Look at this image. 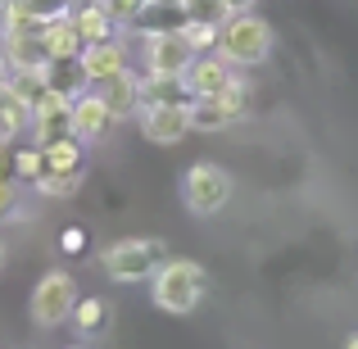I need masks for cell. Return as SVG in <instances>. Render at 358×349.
<instances>
[{"label": "cell", "instance_id": "28", "mask_svg": "<svg viewBox=\"0 0 358 349\" xmlns=\"http://www.w3.org/2000/svg\"><path fill=\"white\" fill-rule=\"evenodd\" d=\"M345 349H358V332H354V336H350V341H345Z\"/></svg>", "mask_w": 358, "mask_h": 349}, {"label": "cell", "instance_id": "21", "mask_svg": "<svg viewBox=\"0 0 358 349\" xmlns=\"http://www.w3.org/2000/svg\"><path fill=\"white\" fill-rule=\"evenodd\" d=\"M45 173V155H41V145L36 150H18L14 155V177L18 182H27V186H36V177Z\"/></svg>", "mask_w": 358, "mask_h": 349}, {"label": "cell", "instance_id": "16", "mask_svg": "<svg viewBox=\"0 0 358 349\" xmlns=\"http://www.w3.org/2000/svg\"><path fill=\"white\" fill-rule=\"evenodd\" d=\"M45 82H50V91L82 96V82H87V73H82V59H78V55H69V59H50V69H45Z\"/></svg>", "mask_w": 358, "mask_h": 349}, {"label": "cell", "instance_id": "15", "mask_svg": "<svg viewBox=\"0 0 358 349\" xmlns=\"http://www.w3.org/2000/svg\"><path fill=\"white\" fill-rule=\"evenodd\" d=\"M82 164H45V173L36 177V191L41 195H73L82 186Z\"/></svg>", "mask_w": 358, "mask_h": 349}, {"label": "cell", "instance_id": "26", "mask_svg": "<svg viewBox=\"0 0 358 349\" xmlns=\"http://www.w3.org/2000/svg\"><path fill=\"white\" fill-rule=\"evenodd\" d=\"M227 5V14H241V9H254V0H222Z\"/></svg>", "mask_w": 358, "mask_h": 349}, {"label": "cell", "instance_id": "7", "mask_svg": "<svg viewBox=\"0 0 358 349\" xmlns=\"http://www.w3.org/2000/svg\"><path fill=\"white\" fill-rule=\"evenodd\" d=\"M136 127L150 145H177L191 131V114H186V105H155V100H145L136 109Z\"/></svg>", "mask_w": 358, "mask_h": 349}, {"label": "cell", "instance_id": "18", "mask_svg": "<svg viewBox=\"0 0 358 349\" xmlns=\"http://www.w3.org/2000/svg\"><path fill=\"white\" fill-rule=\"evenodd\" d=\"M73 318H78V332L96 336L100 327L109 322V308H105V299H78V308H73Z\"/></svg>", "mask_w": 358, "mask_h": 349}, {"label": "cell", "instance_id": "2", "mask_svg": "<svg viewBox=\"0 0 358 349\" xmlns=\"http://www.w3.org/2000/svg\"><path fill=\"white\" fill-rule=\"evenodd\" d=\"M209 290V272L195 259H164L155 272V304L164 313H191Z\"/></svg>", "mask_w": 358, "mask_h": 349}, {"label": "cell", "instance_id": "19", "mask_svg": "<svg viewBox=\"0 0 358 349\" xmlns=\"http://www.w3.org/2000/svg\"><path fill=\"white\" fill-rule=\"evenodd\" d=\"M182 18H204V23H227V5L222 0H177Z\"/></svg>", "mask_w": 358, "mask_h": 349}, {"label": "cell", "instance_id": "4", "mask_svg": "<svg viewBox=\"0 0 358 349\" xmlns=\"http://www.w3.org/2000/svg\"><path fill=\"white\" fill-rule=\"evenodd\" d=\"M195 55L200 50L186 41V27H145V36H141L145 73H186Z\"/></svg>", "mask_w": 358, "mask_h": 349}, {"label": "cell", "instance_id": "14", "mask_svg": "<svg viewBox=\"0 0 358 349\" xmlns=\"http://www.w3.org/2000/svg\"><path fill=\"white\" fill-rule=\"evenodd\" d=\"M82 32H78V23H73L69 14H59V18H50V27H45V50H50V59H69V55H82Z\"/></svg>", "mask_w": 358, "mask_h": 349}, {"label": "cell", "instance_id": "23", "mask_svg": "<svg viewBox=\"0 0 358 349\" xmlns=\"http://www.w3.org/2000/svg\"><path fill=\"white\" fill-rule=\"evenodd\" d=\"M27 9H32L36 18H59V14H69V0H23Z\"/></svg>", "mask_w": 358, "mask_h": 349}, {"label": "cell", "instance_id": "5", "mask_svg": "<svg viewBox=\"0 0 358 349\" xmlns=\"http://www.w3.org/2000/svg\"><path fill=\"white\" fill-rule=\"evenodd\" d=\"M182 200H186V209L200 213V218L227 209V200H231V173L222 164H195L191 173H186V182H182Z\"/></svg>", "mask_w": 358, "mask_h": 349}, {"label": "cell", "instance_id": "17", "mask_svg": "<svg viewBox=\"0 0 358 349\" xmlns=\"http://www.w3.org/2000/svg\"><path fill=\"white\" fill-rule=\"evenodd\" d=\"M23 127H32V109L23 100H14L9 91H0V145H9Z\"/></svg>", "mask_w": 358, "mask_h": 349}, {"label": "cell", "instance_id": "9", "mask_svg": "<svg viewBox=\"0 0 358 349\" xmlns=\"http://www.w3.org/2000/svg\"><path fill=\"white\" fill-rule=\"evenodd\" d=\"M82 73H87V82H109L114 73L127 69V50H122V41L118 36H105V41H91V45H82Z\"/></svg>", "mask_w": 358, "mask_h": 349}, {"label": "cell", "instance_id": "8", "mask_svg": "<svg viewBox=\"0 0 358 349\" xmlns=\"http://www.w3.org/2000/svg\"><path fill=\"white\" fill-rule=\"evenodd\" d=\"M109 100L105 91H82V96H73V136L78 141H100L109 131Z\"/></svg>", "mask_w": 358, "mask_h": 349}, {"label": "cell", "instance_id": "27", "mask_svg": "<svg viewBox=\"0 0 358 349\" xmlns=\"http://www.w3.org/2000/svg\"><path fill=\"white\" fill-rule=\"evenodd\" d=\"M5 82H9V64H5V55H0V91H5Z\"/></svg>", "mask_w": 358, "mask_h": 349}, {"label": "cell", "instance_id": "31", "mask_svg": "<svg viewBox=\"0 0 358 349\" xmlns=\"http://www.w3.org/2000/svg\"><path fill=\"white\" fill-rule=\"evenodd\" d=\"M5 5H9V0H0V9H5Z\"/></svg>", "mask_w": 358, "mask_h": 349}, {"label": "cell", "instance_id": "20", "mask_svg": "<svg viewBox=\"0 0 358 349\" xmlns=\"http://www.w3.org/2000/svg\"><path fill=\"white\" fill-rule=\"evenodd\" d=\"M186 41L195 45V50H218V32L222 23H204V18H186Z\"/></svg>", "mask_w": 358, "mask_h": 349}, {"label": "cell", "instance_id": "25", "mask_svg": "<svg viewBox=\"0 0 358 349\" xmlns=\"http://www.w3.org/2000/svg\"><path fill=\"white\" fill-rule=\"evenodd\" d=\"M59 245H64L69 254H78L82 245H87V236H82V232H64V241H59Z\"/></svg>", "mask_w": 358, "mask_h": 349}, {"label": "cell", "instance_id": "30", "mask_svg": "<svg viewBox=\"0 0 358 349\" xmlns=\"http://www.w3.org/2000/svg\"><path fill=\"white\" fill-rule=\"evenodd\" d=\"M0 268H5V241H0Z\"/></svg>", "mask_w": 358, "mask_h": 349}, {"label": "cell", "instance_id": "1", "mask_svg": "<svg viewBox=\"0 0 358 349\" xmlns=\"http://www.w3.org/2000/svg\"><path fill=\"white\" fill-rule=\"evenodd\" d=\"M218 55L231 64V69H254L272 55V27L268 18H259L254 9H241L222 23L218 32Z\"/></svg>", "mask_w": 358, "mask_h": 349}, {"label": "cell", "instance_id": "10", "mask_svg": "<svg viewBox=\"0 0 358 349\" xmlns=\"http://www.w3.org/2000/svg\"><path fill=\"white\" fill-rule=\"evenodd\" d=\"M186 82H191L195 96H222L236 82V73H231V64L222 55H195V64L186 69Z\"/></svg>", "mask_w": 358, "mask_h": 349}, {"label": "cell", "instance_id": "13", "mask_svg": "<svg viewBox=\"0 0 358 349\" xmlns=\"http://www.w3.org/2000/svg\"><path fill=\"white\" fill-rule=\"evenodd\" d=\"M141 91H145V100H155V105H191L195 100L186 73H145V78H141Z\"/></svg>", "mask_w": 358, "mask_h": 349}, {"label": "cell", "instance_id": "12", "mask_svg": "<svg viewBox=\"0 0 358 349\" xmlns=\"http://www.w3.org/2000/svg\"><path fill=\"white\" fill-rule=\"evenodd\" d=\"M0 41H5V64H9V69H27V73H45V69H50L45 36L23 32V36H0Z\"/></svg>", "mask_w": 358, "mask_h": 349}, {"label": "cell", "instance_id": "3", "mask_svg": "<svg viewBox=\"0 0 358 349\" xmlns=\"http://www.w3.org/2000/svg\"><path fill=\"white\" fill-rule=\"evenodd\" d=\"M168 259V245L159 236H127V241H114L100 250V263L105 272L118 281V286H136V281H150L159 272V263Z\"/></svg>", "mask_w": 358, "mask_h": 349}, {"label": "cell", "instance_id": "24", "mask_svg": "<svg viewBox=\"0 0 358 349\" xmlns=\"http://www.w3.org/2000/svg\"><path fill=\"white\" fill-rule=\"evenodd\" d=\"M14 204H18V182H14V177H5V182H0V218L14 213Z\"/></svg>", "mask_w": 358, "mask_h": 349}, {"label": "cell", "instance_id": "22", "mask_svg": "<svg viewBox=\"0 0 358 349\" xmlns=\"http://www.w3.org/2000/svg\"><path fill=\"white\" fill-rule=\"evenodd\" d=\"M150 0H105V14L114 18V23H136L141 14H145Z\"/></svg>", "mask_w": 358, "mask_h": 349}, {"label": "cell", "instance_id": "32", "mask_svg": "<svg viewBox=\"0 0 358 349\" xmlns=\"http://www.w3.org/2000/svg\"><path fill=\"white\" fill-rule=\"evenodd\" d=\"M73 349H78V345H73Z\"/></svg>", "mask_w": 358, "mask_h": 349}, {"label": "cell", "instance_id": "6", "mask_svg": "<svg viewBox=\"0 0 358 349\" xmlns=\"http://www.w3.org/2000/svg\"><path fill=\"white\" fill-rule=\"evenodd\" d=\"M78 308V286H73L69 272H45L32 290V322L36 327H64Z\"/></svg>", "mask_w": 358, "mask_h": 349}, {"label": "cell", "instance_id": "11", "mask_svg": "<svg viewBox=\"0 0 358 349\" xmlns=\"http://www.w3.org/2000/svg\"><path fill=\"white\" fill-rule=\"evenodd\" d=\"M100 91H105V100H109V114H114V122L131 118L141 105H145V91H141V78H136L131 69L114 73L109 82H100Z\"/></svg>", "mask_w": 358, "mask_h": 349}, {"label": "cell", "instance_id": "29", "mask_svg": "<svg viewBox=\"0 0 358 349\" xmlns=\"http://www.w3.org/2000/svg\"><path fill=\"white\" fill-rule=\"evenodd\" d=\"M150 5H177V0H150Z\"/></svg>", "mask_w": 358, "mask_h": 349}]
</instances>
